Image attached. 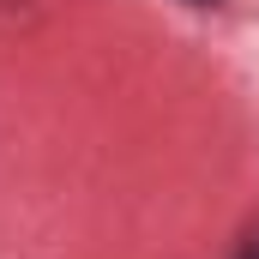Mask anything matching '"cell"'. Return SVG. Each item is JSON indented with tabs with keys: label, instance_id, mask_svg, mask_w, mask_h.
Wrapping results in <instances>:
<instances>
[{
	"label": "cell",
	"instance_id": "obj_1",
	"mask_svg": "<svg viewBox=\"0 0 259 259\" xmlns=\"http://www.w3.org/2000/svg\"><path fill=\"white\" fill-rule=\"evenodd\" d=\"M235 259H259V229L247 235V241H241V253H235Z\"/></svg>",
	"mask_w": 259,
	"mask_h": 259
},
{
	"label": "cell",
	"instance_id": "obj_2",
	"mask_svg": "<svg viewBox=\"0 0 259 259\" xmlns=\"http://www.w3.org/2000/svg\"><path fill=\"white\" fill-rule=\"evenodd\" d=\"M187 6H217V0H187Z\"/></svg>",
	"mask_w": 259,
	"mask_h": 259
}]
</instances>
